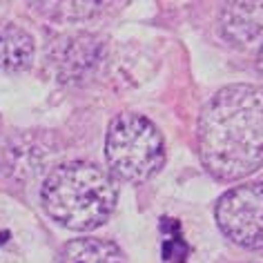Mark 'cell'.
I'll return each mask as SVG.
<instances>
[{
    "mask_svg": "<svg viewBox=\"0 0 263 263\" xmlns=\"http://www.w3.org/2000/svg\"><path fill=\"white\" fill-rule=\"evenodd\" d=\"M256 69H259V74L263 76V45H261L259 54H256Z\"/></svg>",
    "mask_w": 263,
    "mask_h": 263,
    "instance_id": "30bf717a",
    "label": "cell"
},
{
    "mask_svg": "<svg viewBox=\"0 0 263 263\" xmlns=\"http://www.w3.org/2000/svg\"><path fill=\"white\" fill-rule=\"evenodd\" d=\"M214 219L223 234L243 250H263V181L236 185L221 194Z\"/></svg>",
    "mask_w": 263,
    "mask_h": 263,
    "instance_id": "277c9868",
    "label": "cell"
},
{
    "mask_svg": "<svg viewBox=\"0 0 263 263\" xmlns=\"http://www.w3.org/2000/svg\"><path fill=\"white\" fill-rule=\"evenodd\" d=\"M196 149L212 179L234 183L263 165V85L219 89L199 116Z\"/></svg>",
    "mask_w": 263,
    "mask_h": 263,
    "instance_id": "6da1fadb",
    "label": "cell"
},
{
    "mask_svg": "<svg viewBox=\"0 0 263 263\" xmlns=\"http://www.w3.org/2000/svg\"><path fill=\"white\" fill-rule=\"evenodd\" d=\"M58 263H127V259L114 241L83 236L65 243L58 252Z\"/></svg>",
    "mask_w": 263,
    "mask_h": 263,
    "instance_id": "ba28073f",
    "label": "cell"
},
{
    "mask_svg": "<svg viewBox=\"0 0 263 263\" xmlns=\"http://www.w3.org/2000/svg\"><path fill=\"white\" fill-rule=\"evenodd\" d=\"M105 161L109 174L118 181H149L165 163V145L159 127L134 111L118 114L105 136Z\"/></svg>",
    "mask_w": 263,
    "mask_h": 263,
    "instance_id": "3957f363",
    "label": "cell"
},
{
    "mask_svg": "<svg viewBox=\"0 0 263 263\" xmlns=\"http://www.w3.org/2000/svg\"><path fill=\"white\" fill-rule=\"evenodd\" d=\"M36 45L29 31L14 23H0V69L21 74L34 63Z\"/></svg>",
    "mask_w": 263,
    "mask_h": 263,
    "instance_id": "52a82bcc",
    "label": "cell"
},
{
    "mask_svg": "<svg viewBox=\"0 0 263 263\" xmlns=\"http://www.w3.org/2000/svg\"><path fill=\"white\" fill-rule=\"evenodd\" d=\"M118 201L116 179L87 161L56 165L41 187L43 210L58 226L89 232L111 216Z\"/></svg>",
    "mask_w": 263,
    "mask_h": 263,
    "instance_id": "7a4b0ae2",
    "label": "cell"
},
{
    "mask_svg": "<svg viewBox=\"0 0 263 263\" xmlns=\"http://www.w3.org/2000/svg\"><path fill=\"white\" fill-rule=\"evenodd\" d=\"M49 7L45 11H49L51 16H58L63 21H85V18L94 16L101 11V3H56V5H43Z\"/></svg>",
    "mask_w": 263,
    "mask_h": 263,
    "instance_id": "9c48e42d",
    "label": "cell"
},
{
    "mask_svg": "<svg viewBox=\"0 0 263 263\" xmlns=\"http://www.w3.org/2000/svg\"><path fill=\"white\" fill-rule=\"evenodd\" d=\"M105 54V45L94 34H71L63 38L51 51V65L63 83H81L94 74Z\"/></svg>",
    "mask_w": 263,
    "mask_h": 263,
    "instance_id": "5b68a950",
    "label": "cell"
},
{
    "mask_svg": "<svg viewBox=\"0 0 263 263\" xmlns=\"http://www.w3.org/2000/svg\"><path fill=\"white\" fill-rule=\"evenodd\" d=\"M219 31L232 47L263 45V3H226L219 14Z\"/></svg>",
    "mask_w": 263,
    "mask_h": 263,
    "instance_id": "8992f818",
    "label": "cell"
}]
</instances>
